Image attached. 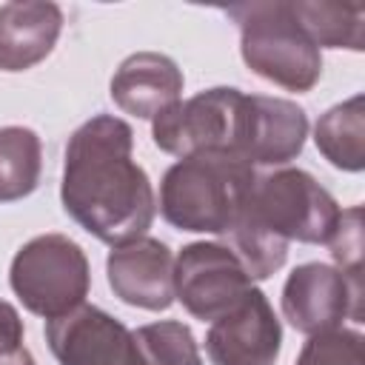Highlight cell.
<instances>
[{"label": "cell", "mask_w": 365, "mask_h": 365, "mask_svg": "<svg viewBox=\"0 0 365 365\" xmlns=\"http://www.w3.org/2000/svg\"><path fill=\"white\" fill-rule=\"evenodd\" d=\"M342 208L302 168L257 174L248 200L222 234L251 279H268L285 265L288 242L328 245Z\"/></svg>", "instance_id": "2"}, {"label": "cell", "mask_w": 365, "mask_h": 365, "mask_svg": "<svg viewBox=\"0 0 365 365\" xmlns=\"http://www.w3.org/2000/svg\"><path fill=\"white\" fill-rule=\"evenodd\" d=\"M308 137L305 111L282 97L248 94L240 160L248 165H285L299 157Z\"/></svg>", "instance_id": "12"}, {"label": "cell", "mask_w": 365, "mask_h": 365, "mask_svg": "<svg viewBox=\"0 0 365 365\" xmlns=\"http://www.w3.org/2000/svg\"><path fill=\"white\" fill-rule=\"evenodd\" d=\"M43 171L40 137L26 125L0 128V202L29 197Z\"/></svg>", "instance_id": "17"}, {"label": "cell", "mask_w": 365, "mask_h": 365, "mask_svg": "<svg viewBox=\"0 0 365 365\" xmlns=\"http://www.w3.org/2000/svg\"><path fill=\"white\" fill-rule=\"evenodd\" d=\"M331 257L336 259V268L362 285V208H345L339 214V222L328 240Z\"/></svg>", "instance_id": "20"}, {"label": "cell", "mask_w": 365, "mask_h": 365, "mask_svg": "<svg viewBox=\"0 0 365 365\" xmlns=\"http://www.w3.org/2000/svg\"><path fill=\"white\" fill-rule=\"evenodd\" d=\"M46 342L60 365H145L134 331L86 302L48 319Z\"/></svg>", "instance_id": "9"}, {"label": "cell", "mask_w": 365, "mask_h": 365, "mask_svg": "<svg viewBox=\"0 0 365 365\" xmlns=\"http://www.w3.org/2000/svg\"><path fill=\"white\" fill-rule=\"evenodd\" d=\"M63 31L57 3L17 0L0 6V71H26L46 60Z\"/></svg>", "instance_id": "14"}, {"label": "cell", "mask_w": 365, "mask_h": 365, "mask_svg": "<svg viewBox=\"0 0 365 365\" xmlns=\"http://www.w3.org/2000/svg\"><path fill=\"white\" fill-rule=\"evenodd\" d=\"M314 143L322 157L342 171L365 168V100L354 94L345 103L328 108L314 128Z\"/></svg>", "instance_id": "16"}, {"label": "cell", "mask_w": 365, "mask_h": 365, "mask_svg": "<svg viewBox=\"0 0 365 365\" xmlns=\"http://www.w3.org/2000/svg\"><path fill=\"white\" fill-rule=\"evenodd\" d=\"M282 345V328L259 288L211 322L205 351L214 365H274Z\"/></svg>", "instance_id": "10"}, {"label": "cell", "mask_w": 365, "mask_h": 365, "mask_svg": "<svg viewBox=\"0 0 365 365\" xmlns=\"http://www.w3.org/2000/svg\"><path fill=\"white\" fill-rule=\"evenodd\" d=\"M9 282L31 314L57 319L86 302L91 268L86 251L66 234H40L14 254Z\"/></svg>", "instance_id": "5"}, {"label": "cell", "mask_w": 365, "mask_h": 365, "mask_svg": "<svg viewBox=\"0 0 365 365\" xmlns=\"http://www.w3.org/2000/svg\"><path fill=\"white\" fill-rule=\"evenodd\" d=\"M182 71L180 66L160 51H137L128 54L111 77V100L131 117L154 120L168 106H174L182 94Z\"/></svg>", "instance_id": "13"}, {"label": "cell", "mask_w": 365, "mask_h": 365, "mask_svg": "<svg viewBox=\"0 0 365 365\" xmlns=\"http://www.w3.org/2000/svg\"><path fill=\"white\" fill-rule=\"evenodd\" d=\"M134 131L114 114L86 120L66 145L60 200L66 214L100 242L145 237L157 200L148 174L131 157Z\"/></svg>", "instance_id": "1"}, {"label": "cell", "mask_w": 365, "mask_h": 365, "mask_svg": "<svg viewBox=\"0 0 365 365\" xmlns=\"http://www.w3.org/2000/svg\"><path fill=\"white\" fill-rule=\"evenodd\" d=\"M0 365H34V359H31V354L26 348H20V351H14L9 356H0Z\"/></svg>", "instance_id": "22"}, {"label": "cell", "mask_w": 365, "mask_h": 365, "mask_svg": "<svg viewBox=\"0 0 365 365\" xmlns=\"http://www.w3.org/2000/svg\"><path fill=\"white\" fill-rule=\"evenodd\" d=\"M245 97L240 88L217 86L188 100H177L151 120L154 145L180 160L197 154L240 157Z\"/></svg>", "instance_id": "6"}, {"label": "cell", "mask_w": 365, "mask_h": 365, "mask_svg": "<svg viewBox=\"0 0 365 365\" xmlns=\"http://www.w3.org/2000/svg\"><path fill=\"white\" fill-rule=\"evenodd\" d=\"M145 365H202L200 348L188 325L177 319H160L134 331Z\"/></svg>", "instance_id": "18"}, {"label": "cell", "mask_w": 365, "mask_h": 365, "mask_svg": "<svg viewBox=\"0 0 365 365\" xmlns=\"http://www.w3.org/2000/svg\"><path fill=\"white\" fill-rule=\"evenodd\" d=\"M297 365H365L362 334L348 331V328L314 334L302 345Z\"/></svg>", "instance_id": "19"}, {"label": "cell", "mask_w": 365, "mask_h": 365, "mask_svg": "<svg viewBox=\"0 0 365 365\" xmlns=\"http://www.w3.org/2000/svg\"><path fill=\"white\" fill-rule=\"evenodd\" d=\"M291 6L317 48H365V3L291 0Z\"/></svg>", "instance_id": "15"}, {"label": "cell", "mask_w": 365, "mask_h": 365, "mask_svg": "<svg viewBox=\"0 0 365 365\" xmlns=\"http://www.w3.org/2000/svg\"><path fill=\"white\" fill-rule=\"evenodd\" d=\"M23 348V319L14 305L0 299V356H9Z\"/></svg>", "instance_id": "21"}, {"label": "cell", "mask_w": 365, "mask_h": 365, "mask_svg": "<svg viewBox=\"0 0 365 365\" xmlns=\"http://www.w3.org/2000/svg\"><path fill=\"white\" fill-rule=\"evenodd\" d=\"M282 314L299 334L342 328V319H362V285L348 279L336 265H297L282 285Z\"/></svg>", "instance_id": "8"}, {"label": "cell", "mask_w": 365, "mask_h": 365, "mask_svg": "<svg viewBox=\"0 0 365 365\" xmlns=\"http://www.w3.org/2000/svg\"><path fill=\"white\" fill-rule=\"evenodd\" d=\"M257 180L254 165L228 154H197L174 163L160 182V214L194 234H225Z\"/></svg>", "instance_id": "3"}, {"label": "cell", "mask_w": 365, "mask_h": 365, "mask_svg": "<svg viewBox=\"0 0 365 365\" xmlns=\"http://www.w3.org/2000/svg\"><path fill=\"white\" fill-rule=\"evenodd\" d=\"M251 282L225 242H191L174 259V297L202 322H214L237 308L254 288Z\"/></svg>", "instance_id": "7"}, {"label": "cell", "mask_w": 365, "mask_h": 365, "mask_svg": "<svg viewBox=\"0 0 365 365\" xmlns=\"http://www.w3.org/2000/svg\"><path fill=\"white\" fill-rule=\"evenodd\" d=\"M108 285L117 299L143 311H165L174 302V254L154 237L114 245L106 259Z\"/></svg>", "instance_id": "11"}, {"label": "cell", "mask_w": 365, "mask_h": 365, "mask_svg": "<svg viewBox=\"0 0 365 365\" xmlns=\"http://www.w3.org/2000/svg\"><path fill=\"white\" fill-rule=\"evenodd\" d=\"M225 14L240 26V54L254 74L285 91H311L319 83L322 54L291 0L237 3Z\"/></svg>", "instance_id": "4"}]
</instances>
